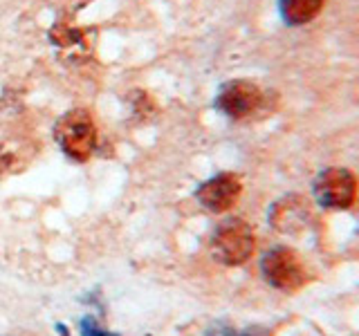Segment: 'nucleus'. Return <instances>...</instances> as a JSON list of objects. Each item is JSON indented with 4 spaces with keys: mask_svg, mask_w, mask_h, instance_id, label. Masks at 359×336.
I'll list each match as a JSON object with an SVG mask.
<instances>
[{
    "mask_svg": "<svg viewBox=\"0 0 359 336\" xmlns=\"http://www.w3.org/2000/svg\"><path fill=\"white\" fill-rule=\"evenodd\" d=\"M310 222H312L310 206L301 195H287L274 202V206L269 209V224L278 233L299 235L310 227Z\"/></svg>",
    "mask_w": 359,
    "mask_h": 336,
    "instance_id": "nucleus-7",
    "label": "nucleus"
},
{
    "mask_svg": "<svg viewBox=\"0 0 359 336\" xmlns=\"http://www.w3.org/2000/svg\"><path fill=\"white\" fill-rule=\"evenodd\" d=\"M256 238L252 227L241 218H229L218 224L211 238V253L218 262L238 267L254 255Z\"/></svg>",
    "mask_w": 359,
    "mask_h": 336,
    "instance_id": "nucleus-1",
    "label": "nucleus"
},
{
    "mask_svg": "<svg viewBox=\"0 0 359 336\" xmlns=\"http://www.w3.org/2000/svg\"><path fill=\"white\" fill-rule=\"evenodd\" d=\"M81 336H117V334H110L104 328H99V323L95 318H83L81 321Z\"/></svg>",
    "mask_w": 359,
    "mask_h": 336,
    "instance_id": "nucleus-12",
    "label": "nucleus"
},
{
    "mask_svg": "<svg viewBox=\"0 0 359 336\" xmlns=\"http://www.w3.org/2000/svg\"><path fill=\"white\" fill-rule=\"evenodd\" d=\"M357 177L348 168L332 166L314 182V197L325 209H348L357 200Z\"/></svg>",
    "mask_w": 359,
    "mask_h": 336,
    "instance_id": "nucleus-4",
    "label": "nucleus"
},
{
    "mask_svg": "<svg viewBox=\"0 0 359 336\" xmlns=\"http://www.w3.org/2000/svg\"><path fill=\"white\" fill-rule=\"evenodd\" d=\"M241 193H243L241 177L233 173H220L216 177L207 179V182L198 188L196 197L207 211L224 213L236 206V202L241 200Z\"/></svg>",
    "mask_w": 359,
    "mask_h": 336,
    "instance_id": "nucleus-5",
    "label": "nucleus"
},
{
    "mask_svg": "<svg viewBox=\"0 0 359 336\" xmlns=\"http://www.w3.org/2000/svg\"><path fill=\"white\" fill-rule=\"evenodd\" d=\"M56 141L74 162H86L97 148V128L88 110H70L56 121Z\"/></svg>",
    "mask_w": 359,
    "mask_h": 336,
    "instance_id": "nucleus-2",
    "label": "nucleus"
},
{
    "mask_svg": "<svg viewBox=\"0 0 359 336\" xmlns=\"http://www.w3.org/2000/svg\"><path fill=\"white\" fill-rule=\"evenodd\" d=\"M18 166H22V160H18V150H5L0 148V177L16 171Z\"/></svg>",
    "mask_w": 359,
    "mask_h": 336,
    "instance_id": "nucleus-11",
    "label": "nucleus"
},
{
    "mask_svg": "<svg viewBox=\"0 0 359 336\" xmlns=\"http://www.w3.org/2000/svg\"><path fill=\"white\" fill-rule=\"evenodd\" d=\"M323 9V0H280V16L290 25H306Z\"/></svg>",
    "mask_w": 359,
    "mask_h": 336,
    "instance_id": "nucleus-8",
    "label": "nucleus"
},
{
    "mask_svg": "<svg viewBox=\"0 0 359 336\" xmlns=\"http://www.w3.org/2000/svg\"><path fill=\"white\" fill-rule=\"evenodd\" d=\"M50 38L59 45V48H70V45H74L83 38V31L72 27V25H67V22H56L50 31Z\"/></svg>",
    "mask_w": 359,
    "mask_h": 336,
    "instance_id": "nucleus-9",
    "label": "nucleus"
},
{
    "mask_svg": "<svg viewBox=\"0 0 359 336\" xmlns=\"http://www.w3.org/2000/svg\"><path fill=\"white\" fill-rule=\"evenodd\" d=\"M216 104L227 117L245 119L261 108L263 92L250 81H231L220 90Z\"/></svg>",
    "mask_w": 359,
    "mask_h": 336,
    "instance_id": "nucleus-6",
    "label": "nucleus"
},
{
    "mask_svg": "<svg viewBox=\"0 0 359 336\" xmlns=\"http://www.w3.org/2000/svg\"><path fill=\"white\" fill-rule=\"evenodd\" d=\"M207 336H272L267 328H247V330H236L231 325H224V323H218L209 328Z\"/></svg>",
    "mask_w": 359,
    "mask_h": 336,
    "instance_id": "nucleus-10",
    "label": "nucleus"
},
{
    "mask_svg": "<svg viewBox=\"0 0 359 336\" xmlns=\"http://www.w3.org/2000/svg\"><path fill=\"white\" fill-rule=\"evenodd\" d=\"M261 272L269 285L278 291H285V294L299 291L308 283L306 265H303L301 258L292 249H287V246H274L272 251H267L263 255Z\"/></svg>",
    "mask_w": 359,
    "mask_h": 336,
    "instance_id": "nucleus-3",
    "label": "nucleus"
}]
</instances>
